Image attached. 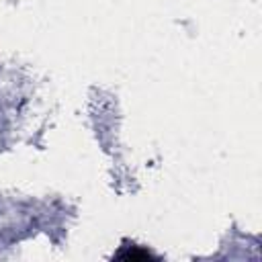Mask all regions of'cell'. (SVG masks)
<instances>
[{"instance_id": "obj_1", "label": "cell", "mask_w": 262, "mask_h": 262, "mask_svg": "<svg viewBox=\"0 0 262 262\" xmlns=\"http://www.w3.org/2000/svg\"><path fill=\"white\" fill-rule=\"evenodd\" d=\"M117 258L121 260H147V258H154L147 250H141L137 246H127V250H121L117 254Z\"/></svg>"}]
</instances>
